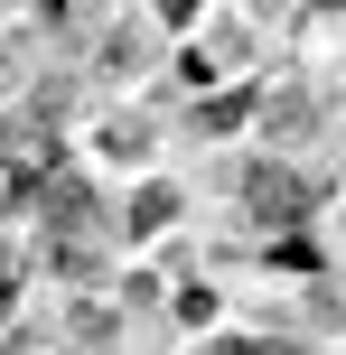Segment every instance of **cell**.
<instances>
[{"instance_id": "obj_2", "label": "cell", "mask_w": 346, "mask_h": 355, "mask_svg": "<svg viewBox=\"0 0 346 355\" xmlns=\"http://www.w3.org/2000/svg\"><path fill=\"white\" fill-rule=\"evenodd\" d=\"M168 215H178V196H168V187H141V196H131V215H122V234H159Z\"/></svg>"}, {"instance_id": "obj_1", "label": "cell", "mask_w": 346, "mask_h": 355, "mask_svg": "<svg viewBox=\"0 0 346 355\" xmlns=\"http://www.w3.org/2000/svg\"><path fill=\"white\" fill-rule=\"evenodd\" d=\"M243 196H253L262 225H309V196H318V187H300L281 159H253V168H243Z\"/></svg>"}]
</instances>
